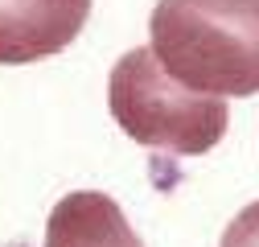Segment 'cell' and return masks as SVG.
I'll list each match as a JSON object with an SVG mask.
<instances>
[{"label":"cell","instance_id":"cell-1","mask_svg":"<svg viewBox=\"0 0 259 247\" xmlns=\"http://www.w3.org/2000/svg\"><path fill=\"white\" fill-rule=\"evenodd\" d=\"M148 37L189 91L235 99L259 91V0H160Z\"/></svg>","mask_w":259,"mask_h":247},{"label":"cell","instance_id":"cell-2","mask_svg":"<svg viewBox=\"0 0 259 247\" xmlns=\"http://www.w3.org/2000/svg\"><path fill=\"white\" fill-rule=\"evenodd\" d=\"M107 107L127 132V140L156 152H173V157L210 152L231 124V107L222 95L181 87L152 50H127L111 66Z\"/></svg>","mask_w":259,"mask_h":247},{"label":"cell","instance_id":"cell-3","mask_svg":"<svg viewBox=\"0 0 259 247\" xmlns=\"http://www.w3.org/2000/svg\"><path fill=\"white\" fill-rule=\"evenodd\" d=\"M91 17V0H0V66L62 54Z\"/></svg>","mask_w":259,"mask_h":247},{"label":"cell","instance_id":"cell-4","mask_svg":"<svg viewBox=\"0 0 259 247\" xmlns=\"http://www.w3.org/2000/svg\"><path fill=\"white\" fill-rule=\"evenodd\" d=\"M46 247H144V243L127 227L115 198L74 190L50 210Z\"/></svg>","mask_w":259,"mask_h":247},{"label":"cell","instance_id":"cell-5","mask_svg":"<svg viewBox=\"0 0 259 247\" xmlns=\"http://www.w3.org/2000/svg\"><path fill=\"white\" fill-rule=\"evenodd\" d=\"M218 247H259V202H251L235 214Z\"/></svg>","mask_w":259,"mask_h":247}]
</instances>
